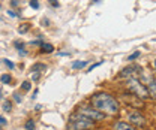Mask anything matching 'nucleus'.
<instances>
[{
    "instance_id": "nucleus-2",
    "label": "nucleus",
    "mask_w": 156,
    "mask_h": 130,
    "mask_svg": "<svg viewBox=\"0 0 156 130\" xmlns=\"http://www.w3.org/2000/svg\"><path fill=\"white\" fill-rule=\"evenodd\" d=\"M126 88L134 94L135 97L141 99V100L150 97L149 96V90H147V85H144L136 76H131V78L126 79Z\"/></svg>"
},
{
    "instance_id": "nucleus-23",
    "label": "nucleus",
    "mask_w": 156,
    "mask_h": 130,
    "mask_svg": "<svg viewBox=\"0 0 156 130\" xmlns=\"http://www.w3.org/2000/svg\"><path fill=\"white\" fill-rule=\"evenodd\" d=\"M42 43H44L42 39H36V40H32V42H30V45H39V46H41Z\"/></svg>"
},
{
    "instance_id": "nucleus-13",
    "label": "nucleus",
    "mask_w": 156,
    "mask_h": 130,
    "mask_svg": "<svg viewBox=\"0 0 156 130\" xmlns=\"http://www.w3.org/2000/svg\"><path fill=\"white\" fill-rule=\"evenodd\" d=\"M0 79H2V84H11L12 82V76L9 74H3Z\"/></svg>"
},
{
    "instance_id": "nucleus-1",
    "label": "nucleus",
    "mask_w": 156,
    "mask_h": 130,
    "mask_svg": "<svg viewBox=\"0 0 156 130\" xmlns=\"http://www.w3.org/2000/svg\"><path fill=\"white\" fill-rule=\"evenodd\" d=\"M90 103H92L93 108H96L98 111L105 114L107 117H116L120 112L119 102L110 93H105V91L95 93L90 97Z\"/></svg>"
},
{
    "instance_id": "nucleus-31",
    "label": "nucleus",
    "mask_w": 156,
    "mask_h": 130,
    "mask_svg": "<svg viewBox=\"0 0 156 130\" xmlns=\"http://www.w3.org/2000/svg\"><path fill=\"white\" fill-rule=\"evenodd\" d=\"M93 130H95V129H93Z\"/></svg>"
},
{
    "instance_id": "nucleus-3",
    "label": "nucleus",
    "mask_w": 156,
    "mask_h": 130,
    "mask_svg": "<svg viewBox=\"0 0 156 130\" xmlns=\"http://www.w3.org/2000/svg\"><path fill=\"white\" fill-rule=\"evenodd\" d=\"M77 112H80L83 117H86V118H89V120H92L95 123H101V121H104L107 118L105 114L98 111L96 108H93V106H80L77 109Z\"/></svg>"
},
{
    "instance_id": "nucleus-11",
    "label": "nucleus",
    "mask_w": 156,
    "mask_h": 130,
    "mask_svg": "<svg viewBox=\"0 0 156 130\" xmlns=\"http://www.w3.org/2000/svg\"><path fill=\"white\" fill-rule=\"evenodd\" d=\"M47 70V64L44 63H35L32 66V72H45Z\"/></svg>"
},
{
    "instance_id": "nucleus-17",
    "label": "nucleus",
    "mask_w": 156,
    "mask_h": 130,
    "mask_svg": "<svg viewBox=\"0 0 156 130\" xmlns=\"http://www.w3.org/2000/svg\"><path fill=\"white\" fill-rule=\"evenodd\" d=\"M12 99H14L15 103H21V102H23V96H21L20 93H14L12 94Z\"/></svg>"
},
{
    "instance_id": "nucleus-14",
    "label": "nucleus",
    "mask_w": 156,
    "mask_h": 130,
    "mask_svg": "<svg viewBox=\"0 0 156 130\" xmlns=\"http://www.w3.org/2000/svg\"><path fill=\"white\" fill-rule=\"evenodd\" d=\"M29 29H30V24H23V26L18 27V33L20 35H24V33L29 32Z\"/></svg>"
},
{
    "instance_id": "nucleus-28",
    "label": "nucleus",
    "mask_w": 156,
    "mask_h": 130,
    "mask_svg": "<svg viewBox=\"0 0 156 130\" xmlns=\"http://www.w3.org/2000/svg\"><path fill=\"white\" fill-rule=\"evenodd\" d=\"M18 54L20 56H27V51L26 50H18Z\"/></svg>"
},
{
    "instance_id": "nucleus-26",
    "label": "nucleus",
    "mask_w": 156,
    "mask_h": 130,
    "mask_svg": "<svg viewBox=\"0 0 156 130\" xmlns=\"http://www.w3.org/2000/svg\"><path fill=\"white\" fill-rule=\"evenodd\" d=\"M0 124H2V126H6V118H5L3 115L0 117Z\"/></svg>"
},
{
    "instance_id": "nucleus-16",
    "label": "nucleus",
    "mask_w": 156,
    "mask_h": 130,
    "mask_svg": "<svg viewBox=\"0 0 156 130\" xmlns=\"http://www.w3.org/2000/svg\"><path fill=\"white\" fill-rule=\"evenodd\" d=\"M26 130H35V120H27V123H26Z\"/></svg>"
},
{
    "instance_id": "nucleus-25",
    "label": "nucleus",
    "mask_w": 156,
    "mask_h": 130,
    "mask_svg": "<svg viewBox=\"0 0 156 130\" xmlns=\"http://www.w3.org/2000/svg\"><path fill=\"white\" fill-rule=\"evenodd\" d=\"M8 15H9V17H12V18H15V17H18V15H17V14H15L14 11H11V9L8 11Z\"/></svg>"
},
{
    "instance_id": "nucleus-30",
    "label": "nucleus",
    "mask_w": 156,
    "mask_h": 130,
    "mask_svg": "<svg viewBox=\"0 0 156 130\" xmlns=\"http://www.w3.org/2000/svg\"><path fill=\"white\" fill-rule=\"evenodd\" d=\"M155 69H156V58H155Z\"/></svg>"
},
{
    "instance_id": "nucleus-27",
    "label": "nucleus",
    "mask_w": 156,
    "mask_h": 130,
    "mask_svg": "<svg viewBox=\"0 0 156 130\" xmlns=\"http://www.w3.org/2000/svg\"><path fill=\"white\" fill-rule=\"evenodd\" d=\"M58 56H62V57H65V56H71V53H68V51H60V53H58Z\"/></svg>"
},
{
    "instance_id": "nucleus-12",
    "label": "nucleus",
    "mask_w": 156,
    "mask_h": 130,
    "mask_svg": "<svg viewBox=\"0 0 156 130\" xmlns=\"http://www.w3.org/2000/svg\"><path fill=\"white\" fill-rule=\"evenodd\" d=\"M2 108H3V111L5 112H11L12 111V102L3 99V102H2Z\"/></svg>"
},
{
    "instance_id": "nucleus-15",
    "label": "nucleus",
    "mask_w": 156,
    "mask_h": 130,
    "mask_svg": "<svg viewBox=\"0 0 156 130\" xmlns=\"http://www.w3.org/2000/svg\"><path fill=\"white\" fill-rule=\"evenodd\" d=\"M30 88H32V84H30L29 81H24V82L21 84V90H23V91H30Z\"/></svg>"
},
{
    "instance_id": "nucleus-19",
    "label": "nucleus",
    "mask_w": 156,
    "mask_h": 130,
    "mask_svg": "<svg viewBox=\"0 0 156 130\" xmlns=\"http://www.w3.org/2000/svg\"><path fill=\"white\" fill-rule=\"evenodd\" d=\"M140 56H141V53H140V51H135V53H132L131 56L128 57V60H129V61H134V60H136Z\"/></svg>"
},
{
    "instance_id": "nucleus-21",
    "label": "nucleus",
    "mask_w": 156,
    "mask_h": 130,
    "mask_svg": "<svg viewBox=\"0 0 156 130\" xmlns=\"http://www.w3.org/2000/svg\"><path fill=\"white\" fill-rule=\"evenodd\" d=\"M102 63H104V61H102V60H101V61H98V63H93V64H92V66H90V67H89V69H87V72H92V70H93V69H95V67H98V66H101V64H102Z\"/></svg>"
},
{
    "instance_id": "nucleus-10",
    "label": "nucleus",
    "mask_w": 156,
    "mask_h": 130,
    "mask_svg": "<svg viewBox=\"0 0 156 130\" xmlns=\"http://www.w3.org/2000/svg\"><path fill=\"white\" fill-rule=\"evenodd\" d=\"M87 64H89L87 60H81V61H74V63L71 64V67H72V69H84Z\"/></svg>"
},
{
    "instance_id": "nucleus-4",
    "label": "nucleus",
    "mask_w": 156,
    "mask_h": 130,
    "mask_svg": "<svg viewBox=\"0 0 156 130\" xmlns=\"http://www.w3.org/2000/svg\"><path fill=\"white\" fill-rule=\"evenodd\" d=\"M95 129V121L83 117L80 120H75V121H69V126H68V130H93Z\"/></svg>"
},
{
    "instance_id": "nucleus-29",
    "label": "nucleus",
    "mask_w": 156,
    "mask_h": 130,
    "mask_svg": "<svg viewBox=\"0 0 156 130\" xmlns=\"http://www.w3.org/2000/svg\"><path fill=\"white\" fill-rule=\"evenodd\" d=\"M11 3H12V6H18V0H12V2H11Z\"/></svg>"
},
{
    "instance_id": "nucleus-22",
    "label": "nucleus",
    "mask_w": 156,
    "mask_h": 130,
    "mask_svg": "<svg viewBox=\"0 0 156 130\" xmlns=\"http://www.w3.org/2000/svg\"><path fill=\"white\" fill-rule=\"evenodd\" d=\"M39 78H41V72H33L32 74V79L36 82V81H39Z\"/></svg>"
},
{
    "instance_id": "nucleus-9",
    "label": "nucleus",
    "mask_w": 156,
    "mask_h": 130,
    "mask_svg": "<svg viewBox=\"0 0 156 130\" xmlns=\"http://www.w3.org/2000/svg\"><path fill=\"white\" fill-rule=\"evenodd\" d=\"M39 51H41V54H51V53L54 51V46H53L51 43H45V42H44V43L41 45V50H39Z\"/></svg>"
},
{
    "instance_id": "nucleus-20",
    "label": "nucleus",
    "mask_w": 156,
    "mask_h": 130,
    "mask_svg": "<svg viewBox=\"0 0 156 130\" xmlns=\"http://www.w3.org/2000/svg\"><path fill=\"white\" fill-rule=\"evenodd\" d=\"M29 5H30V8H33V9H39V2L38 0H30Z\"/></svg>"
},
{
    "instance_id": "nucleus-6",
    "label": "nucleus",
    "mask_w": 156,
    "mask_h": 130,
    "mask_svg": "<svg viewBox=\"0 0 156 130\" xmlns=\"http://www.w3.org/2000/svg\"><path fill=\"white\" fill-rule=\"evenodd\" d=\"M113 130H136L134 124L125 123V121H114L113 123Z\"/></svg>"
},
{
    "instance_id": "nucleus-24",
    "label": "nucleus",
    "mask_w": 156,
    "mask_h": 130,
    "mask_svg": "<svg viewBox=\"0 0 156 130\" xmlns=\"http://www.w3.org/2000/svg\"><path fill=\"white\" fill-rule=\"evenodd\" d=\"M48 3H50V5L53 6V8H58V6H60V5H58V2H57V0H48Z\"/></svg>"
},
{
    "instance_id": "nucleus-8",
    "label": "nucleus",
    "mask_w": 156,
    "mask_h": 130,
    "mask_svg": "<svg viewBox=\"0 0 156 130\" xmlns=\"http://www.w3.org/2000/svg\"><path fill=\"white\" fill-rule=\"evenodd\" d=\"M146 85H147V90H149V96L152 99H156V79H150Z\"/></svg>"
},
{
    "instance_id": "nucleus-18",
    "label": "nucleus",
    "mask_w": 156,
    "mask_h": 130,
    "mask_svg": "<svg viewBox=\"0 0 156 130\" xmlns=\"http://www.w3.org/2000/svg\"><path fill=\"white\" fill-rule=\"evenodd\" d=\"M2 61H3V64H6V66H8V67H9V69H11V70H12V69H14V67H15V64H14V63H12V61H11V60H8V58H3V60H2Z\"/></svg>"
},
{
    "instance_id": "nucleus-7",
    "label": "nucleus",
    "mask_w": 156,
    "mask_h": 130,
    "mask_svg": "<svg viewBox=\"0 0 156 130\" xmlns=\"http://www.w3.org/2000/svg\"><path fill=\"white\" fill-rule=\"evenodd\" d=\"M138 69H140V67H136V66H129V67H125V69L120 72V75H119V76H120V78H126V79H128V78L134 76V72H135V70H138Z\"/></svg>"
},
{
    "instance_id": "nucleus-5",
    "label": "nucleus",
    "mask_w": 156,
    "mask_h": 130,
    "mask_svg": "<svg viewBox=\"0 0 156 130\" xmlns=\"http://www.w3.org/2000/svg\"><path fill=\"white\" fill-rule=\"evenodd\" d=\"M129 120H131V124H134L135 127H144L146 126V118L141 112H129Z\"/></svg>"
}]
</instances>
